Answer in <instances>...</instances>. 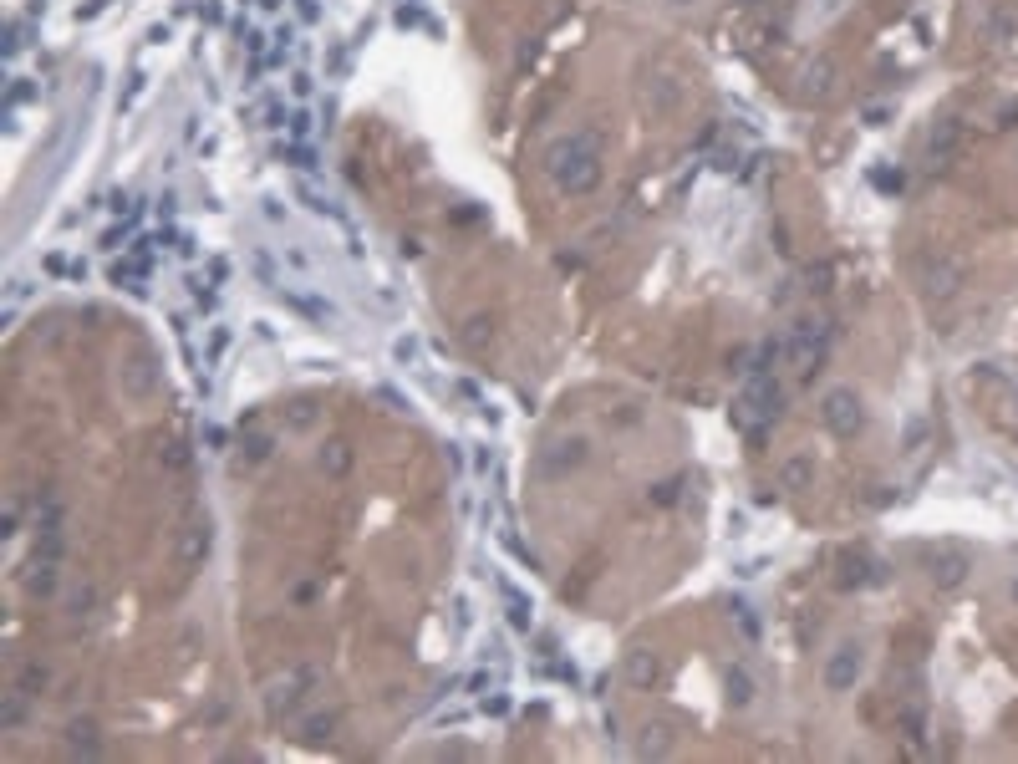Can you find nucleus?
Segmentation results:
<instances>
[{"mask_svg": "<svg viewBox=\"0 0 1018 764\" xmlns=\"http://www.w3.org/2000/svg\"><path fill=\"white\" fill-rule=\"evenodd\" d=\"M952 143H957V128H952V123H942V128L932 133V153L942 158V153H952Z\"/></svg>", "mask_w": 1018, "mask_h": 764, "instance_id": "obj_13", "label": "nucleus"}, {"mask_svg": "<svg viewBox=\"0 0 1018 764\" xmlns=\"http://www.w3.org/2000/svg\"><path fill=\"white\" fill-rule=\"evenodd\" d=\"M728 698L739 703V708H749V703H754V678H749L744 668H733V673H728Z\"/></svg>", "mask_w": 1018, "mask_h": 764, "instance_id": "obj_11", "label": "nucleus"}, {"mask_svg": "<svg viewBox=\"0 0 1018 764\" xmlns=\"http://www.w3.org/2000/svg\"><path fill=\"white\" fill-rule=\"evenodd\" d=\"M352 464V454L347 449H331V454H321V469H331V474H342Z\"/></svg>", "mask_w": 1018, "mask_h": 764, "instance_id": "obj_14", "label": "nucleus"}, {"mask_svg": "<svg viewBox=\"0 0 1018 764\" xmlns=\"http://www.w3.org/2000/svg\"><path fill=\"white\" fill-rule=\"evenodd\" d=\"M968 571H973V556L963 551V545H942V551H932V561H927V576H932V586H937V591L963 586V581H968Z\"/></svg>", "mask_w": 1018, "mask_h": 764, "instance_id": "obj_5", "label": "nucleus"}, {"mask_svg": "<svg viewBox=\"0 0 1018 764\" xmlns=\"http://www.w3.org/2000/svg\"><path fill=\"white\" fill-rule=\"evenodd\" d=\"M545 179L560 189V194H591L606 174V158H601V143L591 128H571L545 143Z\"/></svg>", "mask_w": 1018, "mask_h": 764, "instance_id": "obj_1", "label": "nucleus"}, {"mask_svg": "<svg viewBox=\"0 0 1018 764\" xmlns=\"http://www.w3.org/2000/svg\"><path fill=\"white\" fill-rule=\"evenodd\" d=\"M586 459H591V439H581V433H576V439H560V444H550V449L540 454V469H545L550 479H565L571 469H581Z\"/></svg>", "mask_w": 1018, "mask_h": 764, "instance_id": "obj_6", "label": "nucleus"}, {"mask_svg": "<svg viewBox=\"0 0 1018 764\" xmlns=\"http://www.w3.org/2000/svg\"><path fill=\"white\" fill-rule=\"evenodd\" d=\"M922 291H927V296H937V301L957 296V291H963V265H957L947 250L927 255V260H922Z\"/></svg>", "mask_w": 1018, "mask_h": 764, "instance_id": "obj_4", "label": "nucleus"}, {"mask_svg": "<svg viewBox=\"0 0 1018 764\" xmlns=\"http://www.w3.org/2000/svg\"><path fill=\"white\" fill-rule=\"evenodd\" d=\"M67 749H72V754H97V724H92V719H77V724L67 729Z\"/></svg>", "mask_w": 1018, "mask_h": 764, "instance_id": "obj_9", "label": "nucleus"}, {"mask_svg": "<svg viewBox=\"0 0 1018 764\" xmlns=\"http://www.w3.org/2000/svg\"><path fill=\"white\" fill-rule=\"evenodd\" d=\"M1013 163H1018V148H1013Z\"/></svg>", "mask_w": 1018, "mask_h": 764, "instance_id": "obj_17", "label": "nucleus"}, {"mask_svg": "<svg viewBox=\"0 0 1018 764\" xmlns=\"http://www.w3.org/2000/svg\"><path fill=\"white\" fill-rule=\"evenodd\" d=\"M647 107H652V113H672V107H683V77H677V72H652L647 77Z\"/></svg>", "mask_w": 1018, "mask_h": 764, "instance_id": "obj_7", "label": "nucleus"}, {"mask_svg": "<svg viewBox=\"0 0 1018 764\" xmlns=\"http://www.w3.org/2000/svg\"><path fill=\"white\" fill-rule=\"evenodd\" d=\"M1008 596H1013V607H1018V581H1013V586H1008Z\"/></svg>", "mask_w": 1018, "mask_h": 764, "instance_id": "obj_16", "label": "nucleus"}, {"mask_svg": "<svg viewBox=\"0 0 1018 764\" xmlns=\"http://www.w3.org/2000/svg\"><path fill=\"white\" fill-rule=\"evenodd\" d=\"M810 479H815V459H810V454H795V459L784 464V484H789V489H805Z\"/></svg>", "mask_w": 1018, "mask_h": 764, "instance_id": "obj_10", "label": "nucleus"}, {"mask_svg": "<svg viewBox=\"0 0 1018 764\" xmlns=\"http://www.w3.org/2000/svg\"><path fill=\"white\" fill-rule=\"evenodd\" d=\"M866 673V647L861 642H840L830 658H825V688L830 693H851Z\"/></svg>", "mask_w": 1018, "mask_h": 764, "instance_id": "obj_3", "label": "nucleus"}, {"mask_svg": "<svg viewBox=\"0 0 1018 764\" xmlns=\"http://www.w3.org/2000/svg\"><path fill=\"white\" fill-rule=\"evenodd\" d=\"M789 352H795V367H800V372H810L815 357L825 352V326H820V321L795 326V337H789Z\"/></svg>", "mask_w": 1018, "mask_h": 764, "instance_id": "obj_8", "label": "nucleus"}, {"mask_svg": "<svg viewBox=\"0 0 1018 764\" xmlns=\"http://www.w3.org/2000/svg\"><path fill=\"white\" fill-rule=\"evenodd\" d=\"M667 11H688V6H698V0H662Z\"/></svg>", "mask_w": 1018, "mask_h": 764, "instance_id": "obj_15", "label": "nucleus"}, {"mask_svg": "<svg viewBox=\"0 0 1018 764\" xmlns=\"http://www.w3.org/2000/svg\"><path fill=\"white\" fill-rule=\"evenodd\" d=\"M820 423L835 433V439H856V433L866 428V403L856 388H830L820 398Z\"/></svg>", "mask_w": 1018, "mask_h": 764, "instance_id": "obj_2", "label": "nucleus"}, {"mask_svg": "<svg viewBox=\"0 0 1018 764\" xmlns=\"http://www.w3.org/2000/svg\"><path fill=\"white\" fill-rule=\"evenodd\" d=\"M627 678H632L637 688L657 678V658H652V652H632V663H627Z\"/></svg>", "mask_w": 1018, "mask_h": 764, "instance_id": "obj_12", "label": "nucleus"}]
</instances>
